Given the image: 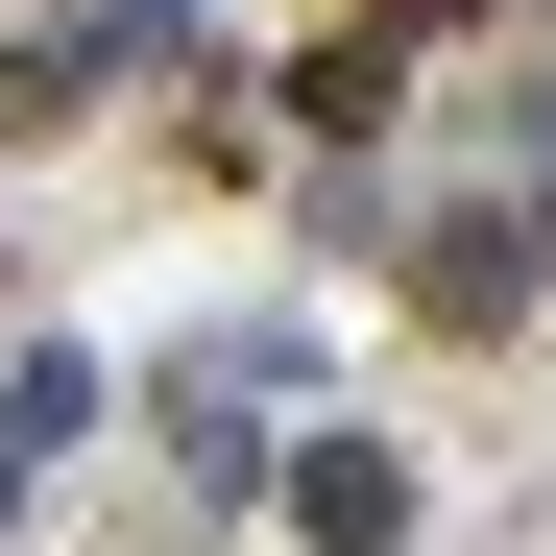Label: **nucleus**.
Returning a JSON list of instances; mask_svg holds the SVG:
<instances>
[{
  "label": "nucleus",
  "instance_id": "obj_1",
  "mask_svg": "<svg viewBox=\"0 0 556 556\" xmlns=\"http://www.w3.org/2000/svg\"><path fill=\"white\" fill-rule=\"evenodd\" d=\"M291 532H315V556H388V532H412V459H388V435H315V459H291Z\"/></svg>",
  "mask_w": 556,
  "mask_h": 556
},
{
  "label": "nucleus",
  "instance_id": "obj_2",
  "mask_svg": "<svg viewBox=\"0 0 556 556\" xmlns=\"http://www.w3.org/2000/svg\"><path fill=\"white\" fill-rule=\"evenodd\" d=\"M169 49H194V0H98L73 49H25V98H122V73H169Z\"/></svg>",
  "mask_w": 556,
  "mask_h": 556
},
{
  "label": "nucleus",
  "instance_id": "obj_3",
  "mask_svg": "<svg viewBox=\"0 0 556 556\" xmlns=\"http://www.w3.org/2000/svg\"><path fill=\"white\" fill-rule=\"evenodd\" d=\"M412 291H435L459 339H508V291H532V242H508V218H435V242H412Z\"/></svg>",
  "mask_w": 556,
  "mask_h": 556
},
{
  "label": "nucleus",
  "instance_id": "obj_4",
  "mask_svg": "<svg viewBox=\"0 0 556 556\" xmlns=\"http://www.w3.org/2000/svg\"><path fill=\"white\" fill-rule=\"evenodd\" d=\"M532 218H556V146H532Z\"/></svg>",
  "mask_w": 556,
  "mask_h": 556
},
{
  "label": "nucleus",
  "instance_id": "obj_5",
  "mask_svg": "<svg viewBox=\"0 0 556 556\" xmlns=\"http://www.w3.org/2000/svg\"><path fill=\"white\" fill-rule=\"evenodd\" d=\"M0 508H25V459H0Z\"/></svg>",
  "mask_w": 556,
  "mask_h": 556
},
{
  "label": "nucleus",
  "instance_id": "obj_6",
  "mask_svg": "<svg viewBox=\"0 0 556 556\" xmlns=\"http://www.w3.org/2000/svg\"><path fill=\"white\" fill-rule=\"evenodd\" d=\"M412 25H459V0H412Z\"/></svg>",
  "mask_w": 556,
  "mask_h": 556
}]
</instances>
